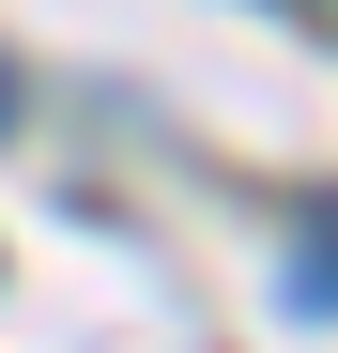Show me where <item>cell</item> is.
<instances>
[{"mask_svg":"<svg viewBox=\"0 0 338 353\" xmlns=\"http://www.w3.org/2000/svg\"><path fill=\"white\" fill-rule=\"evenodd\" d=\"M0 123H16V62H0Z\"/></svg>","mask_w":338,"mask_h":353,"instance_id":"cell-1","label":"cell"}]
</instances>
